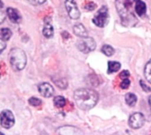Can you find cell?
I'll list each match as a JSON object with an SVG mask.
<instances>
[{
  "label": "cell",
  "mask_w": 151,
  "mask_h": 135,
  "mask_svg": "<svg viewBox=\"0 0 151 135\" xmlns=\"http://www.w3.org/2000/svg\"><path fill=\"white\" fill-rule=\"evenodd\" d=\"M140 82H141V86H142V89H143V90H145L146 92H150L151 89L150 87H148L146 84H144L142 80H141Z\"/></svg>",
  "instance_id": "25"
},
{
  "label": "cell",
  "mask_w": 151,
  "mask_h": 135,
  "mask_svg": "<svg viewBox=\"0 0 151 135\" xmlns=\"http://www.w3.org/2000/svg\"><path fill=\"white\" fill-rule=\"evenodd\" d=\"M1 8H3V3H2V1L0 0V9Z\"/></svg>",
  "instance_id": "30"
},
{
  "label": "cell",
  "mask_w": 151,
  "mask_h": 135,
  "mask_svg": "<svg viewBox=\"0 0 151 135\" xmlns=\"http://www.w3.org/2000/svg\"><path fill=\"white\" fill-rule=\"evenodd\" d=\"M53 27L51 26V24L48 21H45V24H44V27H43V30H42V34L45 37L47 38H50L53 36Z\"/></svg>",
  "instance_id": "13"
},
{
  "label": "cell",
  "mask_w": 151,
  "mask_h": 135,
  "mask_svg": "<svg viewBox=\"0 0 151 135\" xmlns=\"http://www.w3.org/2000/svg\"><path fill=\"white\" fill-rule=\"evenodd\" d=\"M28 103L32 106H39L42 104V100H40L39 98H36V97H31L28 100Z\"/></svg>",
  "instance_id": "20"
},
{
  "label": "cell",
  "mask_w": 151,
  "mask_h": 135,
  "mask_svg": "<svg viewBox=\"0 0 151 135\" xmlns=\"http://www.w3.org/2000/svg\"><path fill=\"white\" fill-rule=\"evenodd\" d=\"M5 47H6V43H5V42L4 41V40H2V39H0V53L5 49Z\"/></svg>",
  "instance_id": "26"
},
{
  "label": "cell",
  "mask_w": 151,
  "mask_h": 135,
  "mask_svg": "<svg viewBox=\"0 0 151 135\" xmlns=\"http://www.w3.org/2000/svg\"><path fill=\"white\" fill-rule=\"evenodd\" d=\"M55 83H56V85H57L58 88H62V89H65V88H67V82H66L65 80H63V79H61L60 80H56Z\"/></svg>",
  "instance_id": "22"
},
{
  "label": "cell",
  "mask_w": 151,
  "mask_h": 135,
  "mask_svg": "<svg viewBox=\"0 0 151 135\" xmlns=\"http://www.w3.org/2000/svg\"><path fill=\"white\" fill-rule=\"evenodd\" d=\"M147 6L146 4L142 0H137L135 4V11L139 16H143L146 12Z\"/></svg>",
  "instance_id": "12"
},
{
  "label": "cell",
  "mask_w": 151,
  "mask_h": 135,
  "mask_svg": "<svg viewBox=\"0 0 151 135\" xmlns=\"http://www.w3.org/2000/svg\"><path fill=\"white\" fill-rule=\"evenodd\" d=\"M65 8L71 19H78L80 18L81 13L74 0H65Z\"/></svg>",
  "instance_id": "7"
},
{
  "label": "cell",
  "mask_w": 151,
  "mask_h": 135,
  "mask_svg": "<svg viewBox=\"0 0 151 135\" xmlns=\"http://www.w3.org/2000/svg\"><path fill=\"white\" fill-rule=\"evenodd\" d=\"M102 51H103V53H104L105 56H107V57L112 56V55L114 54V52H115L114 49H113L111 45H107V44H105V45L103 46Z\"/></svg>",
  "instance_id": "16"
},
{
  "label": "cell",
  "mask_w": 151,
  "mask_h": 135,
  "mask_svg": "<svg viewBox=\"0 0 151 135\" xmlns=\"http://www.w3.org/2000/svg\"><path fill=\"white\" fill-rule=\"evenodd\" d=\"M73 33L81 38L88 37V31L82 24H76L73 27Z\"/></svg>",
  "instance_id": "11"
},
{
  "label": "cell",
  "mask_w": 151,
  "mask_h": 135,
  "mask_svg": "<svg viewBox=\"0 0 151 135\" xmlns=\"http://www.w3.org/2000/svg\"><path fill=\"white\" fill-rule=\"evenodd\" d=\"M34 4H43L46 0H30Z\"/></svg>",
  "instance_id": "28"
},
{
  "label": "cell",
  "mask_w": 151,
  "mask_h": 135,
  "mask_svg": "<svg viewBox=\"0 0 151 135\" xmlns=\"http://www.w3.org/2000/svg\"><path fill=\"white\" fill-rule=\"evenodd\" d=\"M1 35L4 41H8L12 36V31L9 28H3L1 29Z\"/></svg>",
  "instance_id": "19"
},
{
  "label": "cell",
  "mask_w": 151,
  "mask_h": 135,
  "mask_svg": "<svg viewBox=\"0 0 151 135\" xmlns=\"http://www.w3.org/2000/svg\"><path fill=\"white\" fill-rule=\"evenodd\" d=\"M0 135H4V134L3 133H0Z\"/></svg>",
  "instance_id": "32"
},
{
  "label": "cell",
  "mask_w": 151,
  "mask_h": 135,
  "mask_svg": "<svg viewBox=\"0 0 151 135\" xmlns=\"http://www.w3.org/2000/svg\"><path fill=\"white\" fill-rule=\"evenodd\" d=\"M6 13H7V15H8V17L11 19L12 22H13V23H19V22H20L21 17H20V15L19 14V12H18V11L16 9L8 8L7 11H6Z\"/></svg>",
  "instance_id": "10"
},
{
  "label": "cell",
  "mask_w": 151,
  "mask_h": 135,
  "mask_svg": "<svg viewBox=\"0 0 151 135\" xmlns=\"http://www.w3.org/2000/svg\"><path fill=\"white\" fill-rule=\"evenodd\" d=\"M130 76V73H129V71H127V70H125V71H123L120 74H119V77L121 78V79H123V80H125V79H128V77Z\"/></svg>",
  "instance_id": "24"
},
{
  "label": "cell",
  "mask_w": 151,
  "mask_h": 135,
  "mask_svg": "<svg viewBox=\"0 0 151 135\" xmlns=\"http://www.w3.org/2000/svg\"><path fill=\"white\" fill-rule=\"evenodd\" d=\"M54 103H55V105L57 106V107H58V108H62V107H64L65 105V103H66V100L65 99V97H63V96H56L55 98H54Z\"/></svg>",
  "instance_id": "17"
},
{
  "label": "cell",
  "mask_w": 151,
  "mask_h": 135,
  "mask_svg": "<svg viewBox=\"0 0 151 135\" xmlns=\"http://www.w3.org/2000/svg\"><path fill=\"white\" fill-rule=\"evenodd\" d=\"M149 103H150V105L151 107V96H150V98H149Z\"/></svg>",
  "instance_id": "31"
},
{
  "label": "cell",
  "mask_w": 151,
  "mask_h": 135,
  "mask_svg": "<svg viewBox=\"0 0 151 135\" xmlns=\"http://www.w3.org/2000/svg\"><path fill=\"white\" fill-rule=\"evenodd\" d=\"M130 84H131V81H130L128 79H125V80H123L122 82L120 83V88H123V89H127V88H129Z\"/></svg>",
  "instance_id": "23"
},
{
  "label": "cell",
  "mask_w": 151,
  "mask_h": 135,
  "mask_svg": "<svg viewBox=\"0 0 151 135\" xmlns=\"http://www.w3.org/2000/svg\"><path fill=\"white\" fill-rule=\"evenodd\" d=\"M5 17H6V14H5V12L2 11L0 10V24H1V23H3V22L4 21V19H5Z\"/></svg>",
  "instance_id": "27"
},
{
  "label": "cell",
  "mask_w": 151,
  "mask_h": 135,
  "mask_svg": "<svg viewBox=\"0 0 151 135\" xmlns=\"http://www.w3.org/2000/svg\"><path fill=\"white\" fill-rule=\"evenodd\" d=\"M144 122H145L144 116L142 113H140V112L134 113L133 115H131L130 118H129V121H128L129 126L133 129H139V128H141L144 125Z\"/></svg>",
  "instance_id": "6"
},
{
  "label": "cell",
  "mask_w": 151,
  "mask_h": 135,
  "mask_svg": "<svg viewBox=\"0 0 151 135\" xmlns=\"http://www.w3.org/2000/svg\"><path fill=\"white\" fill-rule=\"evenodd\" d=\"M125 99H126V103H127L129 106H131V107L134 106L135 103H136V102H137V97H136V96H135L134 94H132V93L127 94L126 96H125Z\"/></svg>",
  "instance_id": "15"
},
{
  "label": "cell",
  "mask_w": 151,
  "mask_h": 135,
  "mask_svg": "<svg viewBox=\"0 0 151 135\" xmlns=\"http://www.w3.org/2000/svg\"><path fill=\"white\" fill-rule=\"evenodd\" d=\"M144 74L147 79V80L151 83V59L147 63L145 69H144Z\"/></svg>",
  "instance_id": "18"
},
{
  "label": "cell",
  "mask_w": 151,
  "mask_h": 135,
  "mask_svg": "<svg viewBox=\"0 0 151 135\" xmlns=\"http://www.w3.org/2000/svg\"><path fill=\"white\" fill-rule=\"evenodd\" d=\"M137 0H126V5H127V6H131V4H133V3H134V2H136Z\"/></svg>",
  "instance_id": "29"
},
{
  "label": "cell",
  "mask_w": 151,
  "mask_h": 135,
  "mask_svg": "<svg viewBox=\"0 0 151 135\" xmlns=\"http://www.w3.org/2000/svg\"><path fill=\"white\" fill-rule=\"evenodd\" d=\"M9 57H10L11 65L15 71H21L26 66L27 57H26L25 52L19 48L12 49L10 51Z\"/></svg>",
  "instance_id": "2"
},
{
  "label": "cell",
  "mask_w": 151,
  "mask_h": 135,
  "mask_svg": "<svg viewBox=\"0 0 151 135\" xmlns=\"http://www.w3.org/2000/svg\"><path fill=\"white\" fill-rule=\"evenodd\" d=\"M93 22L99 27H105L109 22V11L106 5L102 6L93 19Z\"/></svg>",
  "instance_id": "3"
},
{
  "label": "cell",
  "mask_w": 151,
  "mask_h": 135,
  "mask_svg": "<svg viewBox=\"0 0 151 135\" xmlns=\"http://www.w3.org/2000/svg\"><path fill=\"white\" fill-rule=\"evenodd\" d=\"M96 7V4L95 3L91 2V1L87 2V3L84 4V8H85L86 10H88V11H93V10H95Z\"/></svg>",
  "instance_id": "21"
},
{
  "label": "cell",
  "mask_w": 151,
  "mask_h": 135,
  "mask_svg": "<svg viewBox=\"0 0 151 135\" xmlns=\"http://www.w3.org/2000/svg\"><path fill=\"white\" fill-rule=\"evenodd\" d=\"M74 100L80 109L88 111L97 103L98 94L90 88H81L74 92Z\"/></svg>",
  "instance_id": "1"
},
{
  "label": "cell",
  "mask_w": 151,
  "mask_h": 135,
  "mask_svg": "<svg viewBox=\"0 0 151 135\" xmlns=\"http://www.w3.org/2000/svg\"><path fill=\"white\" fill-rule=\"evenodd\" d=\"M96 43L95 40L91 37L84 38L77 42V48L84 53H88L96 49Z\"/></svg>",
  "instance_id": "4"
},
{
  "label": "cell",
  "mask_w": 151,
  "mask_h": 135,
  "mask_svg": "<svg viewBox=\"0 0 151 135\" xmlns=\"http://www.w3.org/2000/svg\"><path fill=\"white\" fill-rule=\"evenodd\" d=\"M38 90L40 92V94L44 96V97H50L53 96L54 94V88L53 87L47 83V82H44V83H42L38 86Z\"/></svg>",
  "instance_id": "9"
},
{
  "label": "cell",
  "mask_w": 151,
  "mask_h": 135,
  "mask_svg": "<svg viewBox=\"0 0 151 135\" xmlns=\"http://www.w3.org/2000/svg\"><path fill=\"white\" fill-rule=\"evenodd\" d=\"M14 116L9 110H4L0 113V124L4 128H11L14 125Z\"/></svg>",
  "instance_id": "5"
},
{
  "label": "cell",
  "mask_w": 151,
  "mask_h": 135,
  "mask_svg": "<svg viewBox=\"0 0 151 135\" xmlns=\"http://www.w3.org/2000/svg\"><path fill=\"white\" fill-rule=\"evenodd\" d=\"M121 67L120 63L119 62H115V61H109L108 63V73H116L118 72Z\"/></svg>",
  "instance_id": "14"
},
{
  "label": "cell",
  "mask_w": 151,
  "mask_h": 135,
  "mask_svg": "<svg viewBox=\"0 0 151 135\" xmlns=\"http://www.w3.org/2000/svg\"><path fill=\"white\" fill-rule=\"evenodd\" d=\"M59 135H84V134L78 128L72 126H65L58 129Z\"/></svg>",
  "instance_id": "8"
}]
</instances>
